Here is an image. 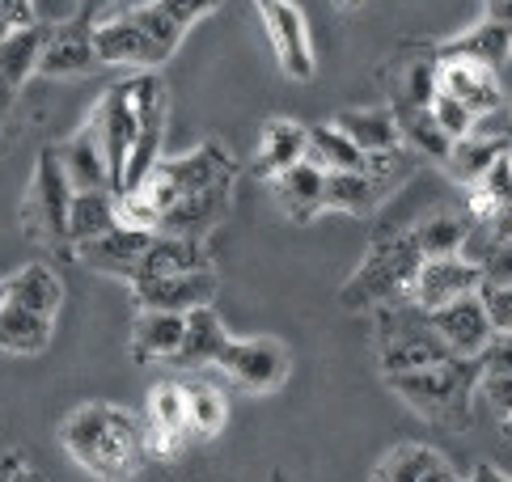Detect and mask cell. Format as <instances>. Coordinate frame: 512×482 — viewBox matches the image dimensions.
<instances>
[{"instance_id": "cell-1", "label": "cell", "mask_w": 512, "mask_h": 482, "mask_svg": "<svg viewBox=\"0 0 512 482\" xmlns=\"http://www.w3.org/2000/svg\"><path fill=\"white\" fill-rule=\"evenodd\" d=\"M60 444L72 466L98 482H127L149 461L140 415L115 402H85L68 411L60 423Z\"/></svg>"}, {"instance_id": "cell-2", "label": "cell", "mask_w": 512, "mask_h": 482, "mask_svg": "<svg viewBox=\"0 0 512 482\" xmlns=\"http://www.w3.org/2000/svg\"><path fill=\"white\" fill-rule=\"evenodd\" d=\"M419 267H424V254H419L411 229H386L369 241V254L364 263L347 275V284L339 288V305L347 313H373L381 305L407 301L411 284Z\"/></svg>"}, {"instance_id": "cell-3", "label": "cell", "mask_w": 512, "mask_h": 482, "mask_svg": "<svg viewBox=\"0 0 512 482\" xmlns=\"http://www.w3.org/2000/svg\"><path fill=\"white\" fill-rule=\"evenodd\" d=\"M479 360H462L449 356L432 368H419V373H402V377H386L394 398H402L411 411L432 423V428L445 432H466L470 415H474V394H479Z\"/></svg>"}, {"instance_id": "cell-4", "label": "cell", "mask_w": 512, "mask_h": 482, "mask_svg": "<svg viewBox=\"0 0 512 482\" xmlns=\"http://www.w3.org/2000/svg\"><path fill=\"white\" fill-rule=\"evenodd\" d=\"M377 313V368L381 377H402V373H419L449 360V347L436 335V326L411 296L394 305H381Z\"/></svg>"}, {"instance_id": "cell-5", "label": "cell", "mask_w": 512, "mask_h": 482, "mask_svg": "<svg viewBox=\"0 0 512 482\" xmlns=\"http://www.w3.org/2000/svg\"><path fill=\"white\" fill-rule=\"evenodd\" d=\"M221 182H237V157L229 153L225 144L208 140V144H199L195 153H187V157H161L153 165V174L144 178V187L132 191V195H140L157 212V220H161L174 208V203H182L187 195L208 191V187H221Z\"/></svg>"}, {"instance_id": "cell-6", "label": "cell", "mask_w": 512, "mask_h": 482, "mask_svg": "<svg viewBox=\"0 0 512 482\" xmlns=\"http://www.w3.org/2000/svg\"><path fill=\"white\" fill-rule=\"evenodd\" d=\"M72 195H77V187H72L64 174L56 144L43 148L39 161H34V174H30V191L22 199V229L30 241H39L43 250H56L64 258H77L72 254V241H68Z\"/></svg>"}, {"instance_id": "cell-7", "label": "cell", "mask_w": 512, "mask_h": 482, "mask_svg": "<svg viewBox=\"0 0 512 482\" xmlns=\"http://www.w3.org/2000/svg\"><path fill=\"white\" fill-rule=\"evenodd\" d=\"M132 102H136V148H132V157H127L119 195H132V191L144 187V178H149L153 165L161 161V144H166L170 102H166V85L157 81V72H140V77L132 81Z\"/></svg>"}, {"instance_id": "cell-8", "label": "cell", "mask_w": 512, "mask_h": 482, "mask_svg": "<svg viewBox=\"0 0 512 482\" xmlns=\"http://www.w3.org/2000/svg\"><path fill=\"white\" fill-rule=\"evenodd\" d=\"M259 9V22L267 30L271 47H276V60L284 68L288 81H314L318 72V55H314V34L297 0H250Z\"/></svg>"}, {"instance_id": "cell-9", "label": "cell", "mask_w": 512, "mask_h": 482, "mask_svg": "<svg viewBox=\"0 0 512 482\" xmlns=\"http://www.w3.org/2000/svg\"><path fill=\"white\" fill-rule=\"evenodd\" d=\"M216 368H225V377H233L250 394H271L280 389L292 373V356L280 339H233L225 343Z\"/></svg>"}, {"instance_id": "cell-10", "label": "cell", "mask_w": 512, "mask_h": 482, "mask_svg": "<svg viewBox=\"0 0 512 482\" xmlns=\"http://www.w3.org/2000/svg\"><path fill=\"white\" fill-rule=\"evenodd\" d=\"M140 428H144V449H149V457L174 461L191 444L187 385H178V381L153 385L149 402H144V415H140Z\"/></svg>"}, {"instance_id": "cell-11", "label": "cell", "mask_w": 512, "mask_h": 482, "mask_svg": "<svg viewBox=\"0 0 512 482\" xmlns=\"http://www.w3.org/2000/svg\"><path fill=\"white\" fill-rule=\"evenodd\" d=\"M94 51L102 64H127V68H144V72H157L170 60V51L136 22L132 9L94 26Z\"/></svg>"}, {"instance_id": "cell-12", "label": "cell", "mask_w": 512, "mask_h": 482, "mask_svg": "<svg viewBox=\"0 0 512 482\" xmlns=\"http://www.w3.org/2000/svg\"><path fill=\"white\" fill-rule=\"evenodd\" d=\"M98 127H102V153H106V174H111V191H123V170L136 148V102H132V81L111 85L94 106Z\"/></svg>"}, {"instance_id": "cell-13", "label": "cell", "mask_w": 512, "mask_h": 482, "mask_svg": "<svg viewBox=\"0 0 512 482\" xmlns=\"http://www.w3.org/2000/svg\"><path fill=\"white\" fill-rule=\"evenodd\" d=\"M98 68H102V60L94 51V26L68 17V22H56L47 30V43H43V55H39V72H34V77L68 81V77H89V72H98Z\"/></svg>"}, {"instance_id": "cell-14", "label": "cell", "mask_w": 512, "mask_h": 482, "mask_svg": "<svg viewBox=\"0 0 512 482\" xmlns=\"http://www.w3.org/2000/svg\"><path fill=\"white\" fill-rule=\"evenodd\" d=\"M428 318L436 326V335H441V343L449 347V356H462V360H474L491 343V335H496V326L487 318V305H483V292H470L462 301L432 309Z\"/></svg>"}, {"instance_id": "cell-15", "label": "cell", "mask_w": 512, "mask_h": 482, "mask_svg": "<svg viewBox=\"0 0 512 482\" xmlns=\"http://www.w3.org/2000/svg\"><path fill=\"white\" fill-rule=\"evenodd\" d=\"M470 292H483V275L474 263H466L462 254H449V258H424L415 284H411V301L432 313L449 301H462Z\"/></svg>"}, {"instance_id": "cell-16", "label": "cell", "mask_w": 512, "mask_h": 482, "mask_svg": "<svg viewBox=\"0 0 512 482\" xmlns=\"http://www.w3.org/2000/svg\"><path fill=\"white\" fill-rule=\"evenodd\" d=\"M216 292V271H191V275H170V280H140L132 284V301L140 309H161V313H195L212 309Z\"/></svg>"}, {"instance_id": "cell-17", "label": "cell", "mask_w": 512, "mask_h": 482, "mask_svg": "<svg viewBox=\"0 0 512 482\" xmlns=\"http://www.w3.org/2000/svg\"><path fill=\"white\" fill-rule=\"evenodd\" d=\"M441 89L462 102L474 119H491L508 106V89L500 81V72H491L483 64L470 60H441Z\"/></svg>"}, {"instance_id": "cell-18", "label": "cell", "mask_w": 512, "mask_h": 482, "mask_svg": "<svg viewBox=\"0 0 512 482\" xmlns=\"http://www.w3.org/2000/svg\"><path fill=\"white\" fill-rule=\"evenodd\" d=\"M157 233H144V229H132V225H115L111 233H102L94 241H85V246H77V258L89 267V271H102L111 275V280H136L140 271V258L144 250H149V241Z\"/></svg>"}, {"instance_id": "cell-19", "label": "cell", "mask_w": 512, "mask_h": 482, "mask_svg": "<svg viewBox=\"0 0 512 482\" xmlns=\"http://www.w3.org/2000/svg\"><path fill=\"white\" fill-rule=\"evenodd\" d=\"M441 94V55L436 47L424 51H407L394 64V81H390V110L407 115V110H428Z\"/></svg>"}, {"instance_id": "cell-20", "label": "cell", "mask_w": 512, "mask_h": 482, "mask_svg": "<svg viewBox=\"0 0 512 482\" xmlns=\"http://www.w3.org/2000/svg\"><path fill=\"white\" fill-rule=\"evenodd\" d=\"M56 153L64 161L68 182L77 191H111V174H106V153H102V127H98L94 110H89V119L56 148Z\"/></svg>"}, {"instance_id": "cell-21", "label": "cell", "mask_w": 512, "mask_h": 482, "mask_svg": "<svg viewBox=\"0 0 512 482\" xmlns=\"http://www.w3.org/2000/svg\"><path fill=\"white\" fill-rule=\"evenodd\" d=\"M229 203H233V182H221V187H208V191H199V195H187L182 203H174L166 216H161V229L157 233L204 241L229 216Z\"/></svg>"}, {"instance_id": "cell-22", "label": "cell", "mask_w": 512, "mask_h": 482, "mask_svg": "<svg viewBox=\"0 0 512 482\" xmlns=\"http://www.w3.org/2000/svg\"><path fill=\"white\" fill-rule=\"evenodd\" d=\"M271 187V199H276V208L297 220V225H309L314 216L326 212V174L318 170L314 161H297L292 170L276 174L267 182Z\"/></svg>"}, {"instance_id": "cell-23", "label": "cell", "mask_w": 512, "mask_h": 482, "mask_svg": "<svg viewBox=\"0 0 512 482\" xmlns=\"http://www.w3.org/2000/svg\"><path fill=\"white\" fill-rule=\"evenodd\" d=\"M436 55H441V60H470V64L500 72L512 60V26L496 22V17H483V22H474L470 30L436 43Z\"/></svg>"}, {"instance_id": "cell-24", "label": "cell", "mask_w": 512, "mask_h": 482, "mask_svg": "<svg viewBox=\"0 0 512 482\" xmlns=\"http://www.w3.org/2000/svg\"><path fill=\"white\" fill-rule=\"evenodd\" d=\"M373 482H462V478H457L445 453L407 440V444H394V449L377 461Z\"/></svg>"}, {"instance_id": "cell-25", "label": "cell", "mask_w": 512, "mask_h": 482, "mask_svg": "<svg viewBox=\"0 0 512 482\" xmlns=\"http://www.w3.org/2000/svg\"><path fill=\"white\" fill-rule=\"evenodd\" d=\"M182 335H187V313L140 309L132 322V360L136 364H174Z\"/></svg>"}, {"instance_id": "cell-26", "label": "cell", "mask_w": 512, "mask_h": 482, "mask_svg": "<svg viewBox=\"0 0 512 482\" xmlns=\"http://www.w3.org/2000/svg\"><path fill=\"white\" fill-rule=\"evenodd\" d=\"M191 271H216L208 250H204V241L157 233L149 241V250H144V258H140V271H136L132 284H140V280H170V275H191Z\"/></svg>"}, {"instance_id": "cell-27", "label": "cell", "mask_w": 512, "mask_h": 482, "mask_svg": "<svg viewBox=\"0 0 512 482\" xmlns=\"http://www.w3.org/2000/svg\"><path fill=\"white\" fill-rule=\"evenodd\" d=\"M309 148V127L297 119H267L259 132V153H254V174L271 182L276 174L292 170L297 161H305Z\"/></svg>"}, {"instance_id": "cell-28", "label": "cell", "mask_w": 512, "mask_h": 482, "mask_svg": "<svg viewBox=\"0 0 512 482\" xmlns=\"http://www.w3.org/2000/svg\"><path fill=\"white\" fill-rule=\"evenodd\" d=\"M5 301L43 313V318H56L60 305H64V280H60V271L47 267V263H26L22 271H13L9 280H5Z\"/></svg>"}, {"instance_id": "cell-29", "label": "cell", "mask_w": 512, "mask_h": 482, "mask_svg": "<svg viewBox=\"0 0 512 482\" xmlns=\"http://www.w3.org/2000/svg\"><path fill=\"white\" fill-rule=\"evenodd\" d=\"M56 339V318H43L34 309L5 301L0 305V351L9 356H43Z\"/></svg>"}, {"instance_id": "cell-30", "label": "cell", "mask_w": 512, "mask_h": 482, "mask_svg": "<svg viewBox=\"0 0 512 482\" xmlns=\"http://www.w3.org/2000/svg\"><path fill=\"white\" fill-rule=\"evenodd\" d=\"M339 132L352 140L364 157L373 153H390V148H398V119L390 106H369V110H339L335 119Z\"/></svg>"}, {"instance_id": "cell-31", "label": "cell", "mask_w": 512, "mask_h": 482, "mask_svg": "<svg viewBox=\"0 0 512 482\" xmlns=\"http://www.w3.org/2000/svg\"><path fill=\"white\" fill-rule=\"evenodd\" d=\"M115 225H119V199L111 191H77L72 195V208H68L72 254H77V246H85V241L111 233Z\"/></svg>"}, {"instance_id": "cell-32", "label": "cell", "mask_w": 512, "mask_h": 482, "mask_svg": "<svg viewBox=\"0 0 512 482\" xmlns=\"http://www.w3.org/2000/svg\"><path fill=\"white\" fill-rule=\"evenodd\" d=\"M225 343H229L225 322L216 318L212 309H195V313H187V335H182V347H178L174 364L178 368L216 364V360H221V351H225Z\"/></svg>"}, {"instance_id": "cell-33", "label": "cell", "mask_w": 512, "mask_h": 482, "mask_svg": "<svg viewBox=\"0 0 512 482\" xmlns=\"http://www.w3.org/2000/svg\"><path fill=\"white\" fill-rule=\"evenodd\" d=\"M508 203H512V148H504V153L466 187V216L491 220L500 208H508Z\"/></svg>"}, {"instance_id": "cell-34", "label": "cell", "mask_w": 512, "mask_h": 482, "mask_svg": "<svg viewBox=\"0 0 512 482\" xmlns=\"http://www.w3.org/2000/svg\"><path fill=\"white\" fill-rule=\"evenodd\" d=\"M47 22H34V26H22L13 30L5 43H0V81L22 89L34 72H39V55H43V43H47Z\"/></svg>"}, {"instance_id": "cell-35", "label": "cell", "mask_w": 512, "mask_h": 482, "mask_svg": "<svg viewBox=\"0 0 512 482\" xmlns=\"http://www.w3.org/2000/svg\"><path fill=\"white\" fill-rule=\"evenodd\" d=\"M305 161H314L322 174H352V170H364L369 157L347 140L335 123H318L309 127V148H305Z\"/></svg>"}, {"instance_id": "cell-36", "label": "cell", "mask_w": 512, "mask_h": 482, "mask_svg": "<svg viewBox=\"0 0 512 482\" xmlns=\"http://www.w3.org/2000/svg\"><path fill=\"white\" fill-rule=\"evenodd\" d=\"M470 233V216L466 212H432L424 216L419 225H411V237L424 258H449V254H462V241Z\"/></svg>"}, {"instance_id": "cell-37", "label": "cell", "mask_w": 512, "mask_h": 482, "mask_svg": "<svg viewBox=\"0 0 512 482\" xmlns=\"http://www.w3.org/2000/svg\"><path fill=\"white\" fill-rule=\"evenodd\" d=\"M187 419H191V444H208L225 432L229 423V398L221 385L195 381L187 385Z\"/></svg>"}, {"instance_id": "cell-38", "label": "cell", "mask_w": 512, "mask_h": 482, "mask_svg": "<svg viewBox=\"0 0 512 482\" xmlns=\"http://www.w3.org/2000/svg\"><path fill=\"white\" fill-rule=\"evenodd\" d=\"M398 119V140L407 153L415 157H428L436 165H445L453 153V140L441 132V123L432 119V110H407V115H394Z\"/></svg>"}, {"instance_id": "cell-39", "label": "cell", "mask_w": 512, "mask_h": 482, "mask_svg": "<svg viewBox=\"0 0 512 482\" xmlns=\"http://www.w3.org/2000/svg\"><path fill=\"white\" fill-rule=\"evenodd\" d=\"M504 148H512V140H504V136H483V132H470L466 140H457L453 144V153H449V161H445V170L457 178V182H470L479 178L491 161H496Z\"/></svg>"}, {"instance_id": "cell-40", "label": "cell", "mask_w": 512, "mask_h": 482, "mask_svg": "<svg viewBox=\"0 0 512 482\" xmlns=\"http://www.w3.org/2000/svg\"><path fill=\"white\" fill-rule=\"evenodd\" d=\"M428 110H432V119L441 123V132H445L453 144H457V140H466V136L474 132V127H479V119H474L470 110H466L462 102H457L453 94H445V89L436 94V102H432Z\"/></svg>"}, {"instance_id": "cell-41", "label": "cell", "mask_w": 512, "mask_h": 482, "mask_svg": "<svg viewBox=\"0 0 512 482\" xmlns=\"http://www.w3.org/2000/svg\"><path fill=\"white\" fill-rule=\"evenodd\" d=\"M474 267L483 275V288H512V241H491Z\"/></svg>"}, {"instance_id": "cell-42", "label": "cell", "mask_w": 512, "mask_h": 482, "mask_svg": "<svg viewBox=\"0 0 512 482\" xmlns=\"http://www.w3.org/2000/svg\"><path fill=\"white\" fill-rule=\"evenodd\" d=\"M221 5H225V0H157V9L166 13L182 34H187L195 22H204V17H208V13H216Z\"/></svg>"}, {"instance_id": "cell-43", "label": "cell", "mask_w": 512, "mask_h": 482, "mask_svg": "<svg viewBox=\"0 0 512 482\" xmlns=\"http://www.w3.org/2000/svg\"><path fill=\"white\" fill-rule=\"evenodd\" d=\"M479 373L483 377H512V335H491V343L479 351Z\"/></svg>"}, {"instance_id": "cell-44", "label": "cell", "mask_w": 512, "mask_h": 482, "mask_svg": "<svg viewBox=\"0 0 512 482\" xmlns=\"http://www.w3.org/2000/svg\"><path fill=\"white\" fill-rule=\"evenodd\" d=\"M483 305L487 318L500 335H512V288H483Z\"/></svg>"}, {"instance_id": "cell-45", "label": "cell", "mask_w": 512, "mask_h": 482, "mask_svg": "<svg viewBox=\"0 0 512 482\" xmlns=\"http://www.w3.org/2000/svg\"><path fill=\"white\" fill-rule=\"evenodd\" d=\"M479 394L487 398L491 411H496V419L512 415V377H479Z\"/></svg>"}, {"instance_id": "cell-46", "label": "cell", "mask_w": 512, "mask_h": 482, "mask_svg": "<svg viewBox=\"0 0 512 482\" xmlns=\"http://www.w3.org/2000/svg\"><path fill=\"white\" fill-rule=\"evenodd\" d=\"M115 5L119 0H77V22L98 26V22H106V17H115Z\"/></svg>"}, {"instance_id": "cell-47", "label": "cell", "mask_w": 512, "mask_h": 482, "mask_svg": "<svg viewBox=\"0 0 512 482\" xmlns=\"http://www.w3.org/2000/svg\"><path fill=\"white\" fill-rule=\"evenodd\" d=\"M17 94H22V89H13V85L0 81V153H5V127H9V115L17 106Z\"/></svg>"}, {"instance_id": "cell-48", "label": "cell", "mask_w": 512, "mask_h": 482, "mask_svg": "<svg viewBox=\"0 0 512 482\" xmlns=\"http://www.w3.org/2000/svg\"><path fill=\"white\" fill-rule=\"evenodd\" d=\"M0 9H5L17 26H34V22H39V13H34V0H0Z\"/></svg>"}, {"instance_id": "cell-49", "label": "cell", "mask_w": 512, "mask_h": 482, "mask_svg": "<svg viewBox=\"0 0 512 482\" xmlns=\"http://www.w3.org/2000/svg\"><path fill=\"white\" fill-rule=\"evenodd\" d=\"M487 229H491V237H496V241H512V203L487 220Z\"/></svg>"}, {"instance_id": "cell-50", "label": "cell", "mask_w": 512, "mask_h": 482, "mask_svg": "<svg viewBox=\"0 0 512 482\" xmlns=\"http://www.w3.org/2000/svg\"><path fill=\"white\" fill-rule=\"evenodd\" d=\"M26 466V457H22V449H5L0 453V482H13V474Z\"/></svg>"}, {"instance_id": "cell-51", "label": "cell", "mask_w": 512, "mask_h": 482, "mask_svg": "<svg viewBox=\"0 0 512 482\" xmlns=\"http://www.w3.org/2000/svg\"><path fill=\"white\" fill-rule=\"evenodd\" d=\"M466 482H512V474H504L500 466H487V461H483V466H474V470H470Z\"/></svg>"}, {"instance_id": "cell-52", "label": "cell", "mask_w": 512, "mask_h": 482, "mask_svg": "<svg viewBox=\"0 0 512 482\" xmlns=\"http://www.w3.org/2000/svg\"><path fill=\"white\" fill-rule=\"evenodd\" d=\"M13 30H22V26H17V22H13V17H9L5 9H0V43H5V39H9V34H13Z\"/></svg>"}, {"instance_id": "cell-53", "label": "cell", "mask_w": 512, "mask_h": 482, "mask_svg": "<svg viewBox=\"0 0 512 482\" xmlns=\"http://www.w3.org/2000/svg\"><path fill=\"white\" fill-rule=\"evenodd\" d=\"M13 482H47V478H43L39 470H34V466H22V470L13 474Z\"/></svg>"}, {"instance_id": "cell-54", "label": "cell", "mask_w": 512, "mask_h": 482, "mask_svg": "<svg viewBox=\"0 0 512 482\" xmlns=\"http://www.w3.org/2000/svg\"><path fill=\"white\" fill-rule=\"evenodd\" d=\"M500 123H504V136L512 140V89H508V106H504V115H500Z\"/></svg>"}, {"instance_id": "cell-55", "label": "cell", "mask_w": 512, "mask_h": 482, "mask_svg": "<svg viewBox=\"0 0 512 482\" xmlns=\"http://www.w3.org/2000/svg\"><path fill=\"white\" fill-rule=\"evenodd\" d=\"M360 0H335V9H356Z\"/></svg>"}, {"instance_id": "cell-56", "label": "cell", "mask_w": 512, "mask_h": 482, "mask_svg": "<svg viewBox=\"0 0 512 482\" xmlns=\"http://www.w3.org/2000/svg\"><path fill=\"white\" fill-rule=\"evenodd\" d=\"M504 436H508V440H512V415H508V419H504Z\"/></svg>"}, {"instance_id": "cell-57", "label": "cell", "mask_w": 512, "mask_h": 482, "mask_svg": "<svg viewBox=\"0 0 512 482\" xmlns=\"http://www.w3.org/2000/svg\"><path fill=\"white\" fill-rule=\"evenodd\" d=\"M0 305H5V280H0Z\"/></svg>"}, {"instance_id": "cell-58", "label": "cell", "mask_w": 512, "mask_h": 482, "mask_svg": "<svg viewBox=\"0 0 512 482\" xmlns=\"http://www.w3.org/2000/svg\"><path fill=\"white\" fill-rule=\"evenodd\" d=\"M487 5H504V0H487Z\"/></svg>"}]
</instances>
